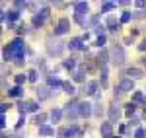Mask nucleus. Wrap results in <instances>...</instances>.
<instances>
[{"instance_id": "35", "label": "nucleus", "mask_w": 146, "mask_h": 138, "mask_svg": "<svg viewBox=\"0 0 146 138\" xmlns=\"http://www.w3.org/2000/svg\"><path fill=\"white\" fill-rule=\"evenodd\" d=\"M98 22H100V16H92V18H90V25H96V27H100V25H98Z\"/></svg>"}, {"instance_id": "14", "label": "nucleus", "mask_w": 146, "mask_h": 138, "mask_svg": "<svg viewBox=\"0 0 146 138\" xmlns=\"http://www.w3.org/2000/svg\"><path fill=\"white\" fill-rule=\"evenodd\" d=\"M127 74H129L131 80H136V78L142 76V70H140V68H129V70H127Z\"/></svg>"}, {"instance_id": "30", "label": "nucleus", "mask_w": 146, "mask_h": 138, "mask_svg": "<svg viewBox=\"0 0 146 138\" xmlns=\"http://www.w3.org/2000/svg\"><path fill=\"white\" fill-rule=\"evenodd\" d=\"M74 80H76V82H84V70H82V68L74 74Z\"/></svg>"}, {"instance_id": "23", "label": "nucleus", "mask_w": 146, "mask_h": 138, "mask_svg": "<svg viewBox=\"0 0 146 138\" xmlns=\"http://www.w3.org/2000/svg\"><path fill=\"white\" fill-rule=\"evenodd\" d=\"M2 55H4V60H12L14 58V53L10 51V47H4V53Z\"/></svg>"}, {"instance_id": "22", "label": "nucleus", "mask_w": 146, "mask_h": 138, "mask_svg": "<svg viewBox=\"0 0 146 138\" xmlns=\"http://www.w3.org/2000/svg\"><path fill=\"white\" fill-rule=\"evenodd\" d=\"M27 109H29V103H18V111H20V113H22V117L25 115V113H27Z\"/></svg>"}, {"instance_id": "15", "label": "nucleus", "mask_w": 146, "mask_h": 138, "mask_svg": "<svg viewBox=\"0 0 146 138\" xmlns=\"http://www.w3.org/2000/svg\"><path fill=\"white\" fill-rule=\"evenodd\" d=\"M8 95H10V97H20V95H23V88L22 86H16V88L8 90Z\"/></svg>"}, {"instance_id": "11", "label": "nucleus", "mask_w": 146, "mask_h": 138, "mask_svg": "<svg viewBox=\"0 0 146 138\" xmlns=\"http://www.w3.org/2000/svg\"><path fill=\"white\" fill-rule=\"evenodd\" d=\"M74 12L84 16V14L88 12V2H76V4H74Z\"/></svg>"}, {"instance_id": "4", "label": "nucleus", "mask_w": 146, "mask_h": 138, "mask_svg": "<svg viewBox=\"0 0 146 138\" xmlns=\"http://www.w3.org/2000/svg\"><path fill=\"white\" fill-rule=\"evenodd\" d=\"M70 29V22H68L66 18H62L60 22L56 23V27H55V35H64Z\"/></svg>"}, {"instance_id": "29", "label": "nucleus", "mask_w": 146, "mask_h": 138, "mask_svg": "<svg viewBox=\"0 0 146 138\" xmlns=\"http://www.w3.org/2000/svg\"><path fill=\"white\" fill-rule=\"evenodd\" d=\"M74 22L80 23V25H84V23H86V20H84V16H82V14H74Z\"/></svg>"}, {"instance_id": "13", "label": "nucleus", "mask_w": 146, "mask_h": 138, "mask_svg": "<svg viewBox=\"0 0 146 138\" xmlns=\"http://www.w3.org/2000/svg\"><path fill=\"white\" fill-rule=\"evenodd\" d=\"M49 95H51V92H49V88H45V86H41V88L37 90V99H41V101L47 99Z\"/></svg>"}, {"instance_id": "27", "label": "nucleus", "mask_w": 146, "mask_h": 138, "mask_svg": "<svg viewBox=\"0 0 146 138\" xmlns=\"http://www.w3.org/2000/svg\"><path fill=\"white\" fill-rule=\"evenodd\" d=\"M131 18H133V14H131V12H123V16H121V23L131 22Z\"/></svg>"}, {"instance_id": "3", "label": "nucleus", "mask_w": 146, "mask_h": 138, "mask_svg": "<svg viewBox=\"0 0 146 138\" xmlns=\"http://www.w3.org/2000/svg\"><path fill=\"white\" fill-rule=\"evenodd\" d=\"M62 49H64V47L60 45V43H56V41H47V51H49V55L58 57V55L62 53Z\"/></svg>"}, {"instance_id": "9", "label": "nucleus", "mask_w": 146, "mask_h": 138, "mask_svg": "<svg viewBox=\"0 0 146 138\" xmlns=\"http://www.w3.org/2000/svg\"><path fill=\"white\" fill-rule=\"evenodd\" d=\"M90 115H92V103L82 101L80 103V117H90Z\"/></svg>"}, {"instance_id": "31", "label": "nucleus", "mask_w": 146, "mask_h": 138, "mask_svg": "<svg viewBox=\"0 0 146 138\" xmlns=\"http://www.w3.org/2000/svg\"><path fill=\"white\" fill-rule=\"evenodd\" d=\"M135 138H146V130H144V128H136Z\"/></svg>"}, {"instance_id": "21", "label": "nucleus", "mask_w": 146, "mask_h": 138, "mask_svg": "<svg viewBox=\"0 0 146 138\" xmlns=\"http://www.w3.org/2000/svg\"><path fill=\"white\" fill-rule=\"evenodd\" d=\"M43 22H45V18H41L39 14H35L33 18H31V23L33 25H43Z\"/></svg>"}, {"instance_id": "36", "label": "nucleus", "mask_w": 146, "mask_h": 138, "mask_svg": "<svg viewBox=\"0 0 146 138\" xmlns=\"http://www.w3.org/2000/svg\"><path fill=\"white\" fill-rule=\"evenodd\" d=\"M23 82H25V76H23V74H18V76H16V84H18V86H22Z\"/></svg>"}, {"instance_id": "46", "label": "nucleus", "mask_w": 146, "mask_h": 138, "mask_svg": "<svg viewBox=\"0 0 146 138\" xmlns=\"http://www.w3.org/2000/svg\"><path fill=\"white\" fill-rule=\"evenodd\" d=\"M138 49H140L142 53H144V51H146V39H144V41H142V43H140V45H138Z\"/></svg>"}, {"instance_id": "33", "label": "nucleus", "mask_w": 146, "mask_h": 138, "mask_svg": "<svg viewBox=\"0 0 146 138\" xmlns=\"http://www.w3.org/2000/svg\"><path fill=\"white\" fill-rule=\"evenodd\" d=\"M27 80L31 82V84H35V82H37V72H35V70H31V72H29V76H27Z\"/></svg>"}, {"instance_id": "19", "label": "nucleus", "mask_w": 146, "mask_h": 138, "mask_svg": "<svg viewBox=\"0 0 146 138\" xmlns=\"http://www.w3.org/2000/svg\"><path fill=\"white\" fill-rule=\"evenodd\" d=\"M98 60H100V64H103V66H105V62L109 60V53H107V51H101L100 57H98Z\"/></svg>"}, {"instance_id": "45", "label": "nucleus", "mask_w": 146, "mask_h": 138, "mask_svg": "<svg viewBox=\"0 0 146 138\" xmlns=\"http://www.w3.org/2000/svg\"><path fill=\"white\" fill-rule=\"evenodd\" d=\"M23 121H25V119H23V117H22V119H20V123H18V125H16V130H20V128L23 127Z\"/></svg>"}, {"instance_id": "40", "label": "nucleus", "mask_w": 146, "mask_h": 138, "mask_svg": "<svg viewBox=\"0 0 146 138\" xmlns=\"http://www.w3.org/2000/svg\"><path fill=\"white\" fill-rule=\"evenodd\" d=\"M96 33H98V37H101V35H105V27H103V25H100V27H96Z\"/></svg>"}, {"instance_id": "5", "label": "nucleus", "mask_w": 146, "mask_h": 138, "mask_svg": "<svg viewBox=\"0 0 146 138\" xmlns=\"http://www.w3.org/2000/svg\"><path fill=\"white\" fill-rule=\"evenodd\" d=\"M119 90L121 92H133L135 90V82L131 80V78H123L121 84H119Z\"/></svg>"}, {"instance_id": "34", "label": "nucleus", "mask_w": 146, "mask_h": 138, "mask_svg": "<svg viewBox=\"0 0 146 138\" xmlns=\"http://www.w3.org/2000/svg\"><path fill=\"white\" fill-rule=\"evenodd\" d=\"M94 115H96V117H101V105L100 103L94 105Z\"/></svg>"}, {"instance_id": "42", "label": "nucleus", "mask_w": 146, "mask_h": 138, "mask_svg": "<svg viewBox=\"0 0 146 138\" xmlns=\"http://www.w3.org/2000/svg\"><path fill=\"white\" fill-rule=\"evenodd\" d=\"M6 111H8V103H0V113L6 115Z\"/></svg>"}, {"instance_id": "37", "label": "nucleus", "mask_w": 146, "mask_h": 138, "mask_svg": "<svg viewBox=\"0 0 146 138\" xmlns=\"http://www.w3.org/2000/svg\"><path fill=\"white\" fill-rule=\"evenodd\" d=\"M37 109H39V105L35 103V101H29V109H27V111H31V113H35Z\"/></svg>"}, {"instance_id": "18", "label": "nucleus", "mask_w": 146, "mask_h": 138, "mask_svg": "<svg viewBox=\"0 0 146 138\" xmlns=\"http://www.w3.org/2000/svg\"><path fill=\"white\" fill-rule=\"evenodd\" d=\"M39 134H41V136H51V134H53V128L43 125V127H39Z\"/></svg>"}, {"instance_id": "6", "label": "nucleus", "mask_w": 146, "mask_h": 138, "mask_svg": "<svg viewBox=\"0 0 146 138\" xmlns=\"http://www.w3.org/2000/svg\"><path fill=\"white\" fill-rule=\"evenodd\" d=\"M80 134H82V130H80L76 125H72V127L64 128V138H78Z\"/></svg>"}, {"instance_id": "43", "label": "nucleus", "mask_w": 146, "mask_h": 138, "mask_svg": "<svg viewBox=\"0 0 146 138\" xmlns=\"http://www.w3.org/2000/svg\"><path fill=\"white\" fill-rule=\"evenodd\" d=\"M14 6H16V8H22V6H27V4L22 2V0H16V2H14Z\"/></svg>"}, {"instance_id": "28", "label": "nucleus", "mask_w": 146, "mask_h": 138, "mask_svg": "<svg viewBox=\"0 0 146 138\" xmlns=\"http://www.w3.org/2000/svg\"><path fill=\"white\" fill-rule=\"evenodd\" d=\"M64 66H66L68 70H72L76 66V60H74V58H68V60H64Z\"/></svg>"}, {"instance_id": "7", "label": "nucleus", "mask_w": 146, "mask_h": 138, "mask_svg": "<svg viewBox=\"0 0 146 138\" xmlns=\"http://www.w3.org/2000/svg\"><path fill=\"white\" fill-rule=\"evenodd\" d=\"M119 119H121V107L119 105H113L111 109H109V123H115Z\"/></svg>"}, {"instance_id": "8", "label": "nucleus", "mask_w": 146, "mask_h": 138, "mask_svg": "<svg viewBox=\"0 0 146 138\" xmlns=\"http://www.w3.org/2000/svg\"><path fill=\"white\" fill-rule=\"evenodd\" d=\"M100 132H101V136L103 138H111L113 136V127H111V123H103L100 127Z\"/></svg>"}, {"instance_id": "32", "label": "nucleus", "mask_w": 146, "mask_h": 138, "mask_svg": "<svg viewBox=\"0 0 146 138\" xmlns=\"http://www.w3.org/2000/svg\"><path fill=\"white\" fill-rule=\"evenodd\" d=\"M135 109H136V105H135V103H129V105H127V115H129V117H133Z\"/></svg>"}, {"instance_id": "38", "label": "nucleus", "mask_w": 146, "mask_h": 138, "mask_svg": "<svg viewBox=\"0 0 146 138\" xmlns=\"http://www.w3.org/2000/svg\"><path fill=\"white\" fill-rule=\"evenodd\" d=\"M49 8H41V10H39V16H41V18H49Z\"/></svg>"}, {"instance_id": "2", "label": "nucleus", "mask_w": 146, "mask_h": 138, "mask_svg": "<svg viewBox=\"0 0 146 138\" xmlns=\"http://www.w3.org/2000/svg\"><path fill=\"white\" fill-rule=\"evenodd\" d=\"M111 60H113L115 66H123V64H125V51H123V47L115 45L111 49Z\"/></svg>"}, {"instance_id": "10", "label": "nucleus", "mask_w": 146, "mask_h": 138, "mask_svg": "<svg viewBox=\"0 0 146 138\" xmlns=\"http://www.w3.org/2000/svg\"><path fill=\"white\" fill-rule=\"evenodd\" d=\"M68 49H72V51H76V49H86V45L82 43V39H70V43H68Z\"/></svg>"}, {"instance_id": "39", "label": "nucleus", "mask_w": 146, "mask_h": 138, "mask_svg": "<svg viewBox=\"0 0 146 138\" xmlns=\"http://www.w3.org/2000/svg\"><path fill=\"white\" fill-rule=\"evenodd\" d=\"M96 45H98V47H103V45H105V35H101V37H98Z\"/></svg>"}, {"instance_id": "20", "label": "nucleus", "mask_w": 146, "mask_h": 138, "mask_svg": "<svg viewBox=\"0 0 146 138\" xmlns=\"http://www.w3.org/2000/svg\"><path fill=\"white\" fill-rule=\"evenodd\" d=\"M60 117H62V111H60V109H53V111H51V119H53L55 123L60 121Z\"/></svg>"}, {"instance_id": "44", "label": "nucleus", "mask_w": 146, "mask_h": 138, "mask_svg": "<svg viewBox=\"0 0 146 138\" xmlns=\"http://www.w3.org/2000/svg\"><path fill=\"white\" fill-rule=\"evenodd\" d=\"M0 127H2V128L6 127V115H2V117H0Z\"/></svg>"}, {"instance_id": "25", "label": "nucleus", "mask_w": 146, "mask_h": 138, "mask_svg": "<svg viewBox=\"0 0 146 138\" xmlns=\"http://www.w3.org/2000/svg\"><path fill=\"white\" fill-rule=\"evenodd\" d=\"M115 8V2H103V6H101V12H109Z\"/></svg>"}, {"instance_id": "12", "label": "nucleus", "mask_w": 146, "mask_h": 138, "mask_svg": "<svg viewBox=\"0 0 146 138\" xmlns=\"http://www.w3.org/2000/svg\"><path fill=\"white\" fill-rule=\"evenodd\" d=\"M84 92L88 93V95H94V93H98V82H88V86L84 88Z\"/></svg>"}, {"instance_id": "26", "label": "nucleus", "mask_w": 146, "mask_h": 138, "mask_svg": "<svg viewBox=\"0 0 146 138\" xmlns=\"http://www.w3.org/2000/svg\"><path fill=\"white\" fill-rule=\"evenodd\" d=\"M45 119H47V115H43V113H39V115H35V123L43 127V123H45Z\"/></svg>"}, {"instance_id": "16", "label": "nucleus", "mask_w": 146, "mask_h": 138, "mask_svg": "<svg viewBox=\"0 0 146 138\" xmlns=\"http://www.w3.org/2000/svg\"><path fill=\"white\" fill-rule=\"evenodd\" d=\"M133 103H144V93L142 92H135L133 93Z\"/></svg>"}, {"instance_id": "17", "label": "nucleus", "mask_w": 146, "mask_h": 138, "mask_svg": "<svg viewBox=\"0 0 146 138\" xmlns=\"http://www.w3.org/2000/svg\"><path fill=\"white\" fill-rule=\"evenodd\" d=\"M62 90H64L66 93H70V95H74V93H76V88H74L70 82H64V84H62Z\"/></svg>"}, {"instance_id": "1", "label": "nucleus", "mask_w": 146, "mask_h": 138, "mask_svg": "<svg viewBox=\"0 0 146 138\" xmlns=\"http://www.w3.org/2000/svg\"><path fill=\"white\" fill-rule=\"evenodd\" d=\"M10 51L14 53V58H16V64L20 66V64H23V53H25V45H23V39H14V41H10Z\"/></svg>"}, {"instance_id": "24", "label": "nucleus", "mask_w": 146, "mask_h": 138, "mask_svg": "<svg viewBox=\"0 0 146 138\" xmlns=\"http://www.w3.org/2000/svg\"><path fill=\"white\" fill-rule=\"evenodd\" d=\"M64 82H60L56 76H49V86H62Z\"/></svg>"}, {"instance_id": "41", "label": "nucleus", "mask_w": 146, "mask_h": 138, "mask_svg": "<svg viewBox=\"0 0 146 138\" xmlns=\"http://www.w3.org/2000/svg\"><path fill=\"white\" fill-rule=\"evenodd\" d=\"M138 123H140V119H138V117H131V121H129V125H131V127H133V125H138Z\"/></svg>"}]
</instances>
